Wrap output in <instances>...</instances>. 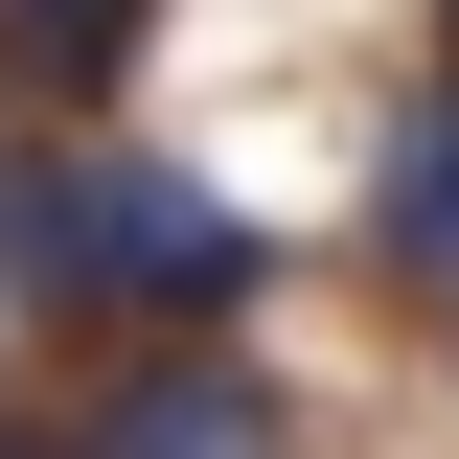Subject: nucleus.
Segmentation results:
<instances>
[{
  "instance_id": "4",
  "label": "nucleus",
  "mask_w": 459,
  "mask_h": 459,
  "mask_svg": "<svg viewBox=\"0 0 459 459\" xmlns=\"http://www.w3.org/2000/svg\"><path fill=\"white\" fill-rule=\"evenodd\" d=\"M138 47H161V0H0V92H47V115H115Z\"/></svg>"
},
{
  "instance_id": "2",
  "label": "nucleus",
  "mask_w": 459,
  "mask_h": 459,
  "mask_svg": "<svg viewBox=\"0 0 459 459\" xmlns=\"http://www.w3.org/2000/svg\"><path fill=\"white\" fill-rule=\"evenodd\" d=\"M69 459H299V391L253 344H138V368L69 413Z\"/></svg>"
},
{
  "instance_id": "3",
  "label": "nucleus",
  "mask_w": 459,
  "mask_h": 459,
  "mask_svg": "<svg viewBox=\"0 0 459 459\" xmlns=\"http://www.w3.org/2000/svg\"><path fill=\"white\" fill-rule=\"evenodd\" d=\"M368 253H391L413 299H459V69L391 115V161H368Z\"/></svg>"
},
{
  "instance_id": "1",
  "label": "nucleus",
  "mask_w": 459,
  "mask_h": 459,
  "mask_svg": "<svg viewBox=\"0 0 459 459\" xmlns=\"http://www.w3.org/2000/svg\"><path fill=\"white\" fill-rule=\"evenodd\" d=\"M0 299L23 322H253L276 299V230L230 207L207 161H138V138H23L0 161Z\"/></svg>"
}]
</instances>
